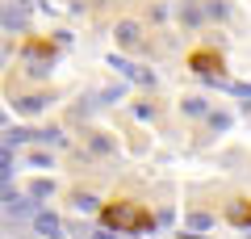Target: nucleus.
Returning <instances> with one entry per match:
<instances>
[{
    "instance_id": "423d86ee",
    "label": "nucleus",
    "mask_w": 251,
    "mask_h": 239,
    "mask_svg": "<svg viewBox=\"0 0 251 239\" xmlns=\"http://www.w3.org/2000/svg\"><path fill=\"white\" fill-rule=\"evenodd\" d=\"M117 67H122L130 80H134V84H151V76H147V71H138V67H130V63H117Z\"/></svg>"
},
{
    "instance_id": "6e6552de",
    "label": "nucleus",
    "mask_w": 251,
    "mask_h": 239,
    "mask_svg": "<svg viewBox=\"0 0 251 239\" xmlns=\"http://www.w3.org/2000/svg\"><path fill=\"white\" fill-rule=\"evenodd\" d=\"M184 109H188V114H205V101H197V97H188V101H184Z\"/></svg>"
},
{
    "instance_id": "1a4fd4ad",
    "label": "nucleus",
    "mask_w": 251,
    "mask_h": 239,
    "mask_svg": "<svg viewBox=\"0 0 251 239\" xmlns=\"http://www.w3.org/2000/svg\"><path fill=\"white\" fill-rule=\"evenodd\" d=\"M38 105H42V97H25V101H21V109H25V114H34Z\"/></svg>"
},
{
    "instance_id": "f257e3e1",
    "label": "nucleus",
    "mask_w": 251,
    "mask_h": 239,
    "mask_svg": "<svg viewBox=\"0 0 251 239\" xmlns=\"http://www.w3.org/2000/svg\"><path fill=\"white\" fill-rule=\"evenodd\" d=\"M105 222L109 227H117V231H147L151 227V214L147 210H138L134 202H117V206H105Z\"/></svg>"
},
{
    "instance_id": "39448f33",
    "label": "nucleus",
    "mask_w": 251,
    "mask_h": 239,
    "mask_svg": "<svg viewBox=\"0 0 251 239\" xmlns=\"http://www.w3.org/2000/svg\"><path fill=\"white\" fill-rule=\"evenodd\" d=\"M117 38H122L126 46H134L138 42V26H134V21H122V26H117Z\"/></svg>"
},
{
    "instance_id": "20e7f679",
    "label": "nucleus",
    "mask_w": 251,
    "mask_h": 239,
    "mask_svg": "<svg viewBox=\"0 0 251 239\" xmlns=\"http://www.w3.org/2000/svg\"><path fill=\"white\" fill-rule=\"evenodd\" d=\"M4 210H9V214H29V202H25L21 193H13V189H9V193H4Z\"/></svg>"
},
{
    "instance_id": "9d476101",
    "label": "nucleus",
    "mask_w": 251,
    "mask_h": 239,
    "mask_svg": "<svg viewBox=\"0 0 251 239\" xmlns=\"http://www.w3.org/2000/svg\"><path fill=\"white\" fill-rule=\"evenodd\" d=\"M34 197H50V180H38V185H34Z\"/></svg>"
},
{
    "instance_id": "0eeeda50",
    "label": "nucleus",
    "mask_w": 251,
    "mask_h": 239,
    "mask_svg": "<svg viewBox=\"0 0 251 239\" xmlns=\"http://www.w3.org/2000/svg\"><path fill=\"white\" fill-rule=\"evenodd\" d=\"M230 218H234V222H251V206H243V202L230 206Z\"/></svg>"
},
{
    "instance_id": "f03ea898",
    "label": "nucleus",
    "mask_w": 251,
    "mask_h": 239,
    "mask_svg": "<svg viewBox=\"0 0 251 239\" xmlns=\"http://www.w3.org/2000/svg\"><path fill=\"white\" fill-rule=\"evenodd\" d=\"M193 67H197L201 76H214V67H222V59H218L214 51H197L193 55Z\"/></svg>"
},
{
    "instance_id": "9b49d317",
    "label": "nucleus",
    "mask_w": 251,
    "mask_h": 239,
    "mask_svg": "<svg viewBox=\"0 0 251 239\" xmlns=\"http://www.w3.org/2000/svg\"><path fill=\"white\" fill-rule=\"evenodd\" d=\"M92 239H113V235H109V231H97V235H92Z\"/></svg>"
},
{
    "instance_id": "7ed1b4c3",
    "label": "nucleus",
    "mask_w": 251,
    "mask_h": 239,
    "mask_svg": "<svg viewBox=\"0 0 251 239\" xmlns=\"http://www.w3.org/2000/svg\"><path fill=\"white\" fill-rule=\"evenodd\" d=\"M34 227H38V235H46V239H54L59 235V218H54V214H34Z\"/></svg>"
}]
</instances>
